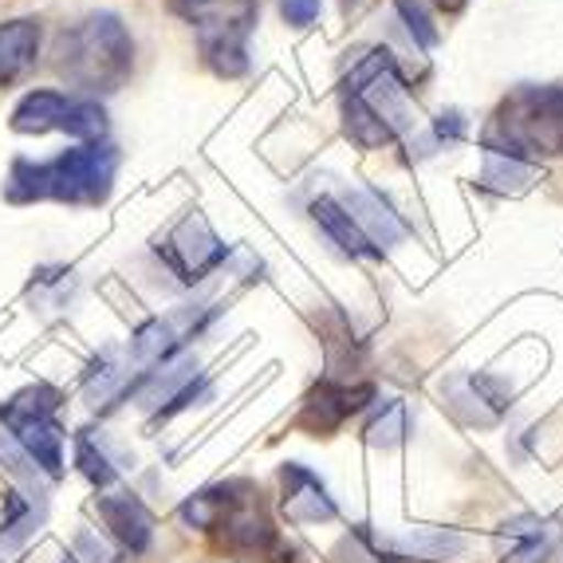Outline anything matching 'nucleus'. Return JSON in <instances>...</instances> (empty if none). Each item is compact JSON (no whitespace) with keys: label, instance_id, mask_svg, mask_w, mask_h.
<instances>
[{"label":"nucleus","instance_id":"nucleus-1","mask_svg":"<svg viewBox=\"0 0 563 563\" xmlns=\"http://www.w3.org/2000/svg\"><path fill=\"white\" fill-rule=\"evenodd\" d=\"M343 126H347V139L358 142L363 151H378L410 131L406 87L386 47L358 56L351 76L343 79Z\"/></svg>","mask_w":563,"mask_h":563},{"label":"nucleus","instance_id":"nucleus-2","mask_svg":"<svg viewBox=\"0 0 563 563\" xmlns=\"http://www.w3.org/2000/svg\"><path fill=\"white\" fill-rule=\"evenodd\" d=\"M181 520L201 532H213L229 555H244V560H264L280 544L273 517L261 500V488L249 481H225V485L189 497L181 505Z\"/></svg>","mask_w":563,"mask_h":563},{"label":"nucleus","instance_id":"nucleus-3","mask_svg":"<svg viewBox=\"0 0 563 563\" xmlns=\"http://www.w3.org/2000/svg\"><path fill=\"white\" fill-rule=\"evenodd\" d=\"M119 154L114 146L87 142L64 151L52 162H16L9 178L12 201H71V206H99L111 194Z\"/></svg>","mask_w":563,"mask_h":563},{"label":"nucleus","instance_id":"nucleus-4","mask_svg":"<svg viewBox=\"0 0 563 563\" xmlns=\"http://www.w3.org/2000/svg\"><path fill=\"white\" fill-rule=\"evenodd\" d=\"M181 20L194 24L198 47L217 76L236 79L249 71V36L256 29V0H169Z\"/></svg>","mask_w":563,"mask_h":563},{"label":"nucleus","instance_id":"nucleus-5","mask_svg":"<svg viewBox=\"0 0 563 563\" xmlns=\"http://www.w3.org/2000/svg\"><path fill=\"white\" fill-rule=\"evenodd\" d=\"M59 71L84 91H114L131 76V36L119 16H91L59 40Z\"/></svg>","mask_w":563,"mask_h":563},{"label":"nucleus","instance_id":"nucleus-6","mask_svg":"<svg viewBox=\"0 0 563 563\" xmlns=\"http://www.w3.org/2000/svg\"><path fill=\"white\" fill-rule=\"evenodd\" d=\"M59 395L52 386H29L0 410V422L9 426L16 445L36 461L47 477L64 473V430L56 422Z\"/></svg>","mask_w":563,"mask_h":563},{"label":"nucleus","instance_id":"nucleus-7","mask_svg":"<svg viewBox=\"0 0 563 563\" xmlns=\"http://www.w3.org/2000/svg\"><path fill=\"white\" fill-rule=\"evenodd\" d=\"M158 253L166 256V264L181 276V280L194 284V280H201L209 268H217V264L225 261V244L217 241L213 229L194 213L158 244Z\"/></svg>","mask_w":563,"mask_h":563},{"label":"nucleus","instance_id":"nucleus-8","mask_svg":"<svg viewBox=\"0 0 563 563\" xmlns=\"http://www.w3.org/2000/svg\"><path fill=\"white\" fill-rule=\"evenodd\" d=\"M375 398V386H343V383H320L316 390L308 395L303 402V413H300V426L311 433H335L339 426L347 422L351 413H358L366 402Z\"/></svg>","mask_w":563,"mask_h":563},{"label":"nucleus","instance_id":"nucleus-9","mask_svg":"<svg viewBox=\"0 0 563 563\" xmlns=\"http://www.w3.org/2000/svg\"><path fill=\"white\" fill-rule=\"evenodd\" d=\"M505 563H548L563 544V520L555 517H517L500 528Z\"/></svg>","mask_w":563,"mask_h":563},{"label":"nucleus","instance_id":"nucleus-10","mask_svg":"<svg viewBox=\"0 0 563 563\" xmlns=\"http://www.w3.org/2000/svg\"><path fill=\"white\" fill-rule=\"evenodd\" d=\"M343 209H347L351 221H355V225L363 229V236L371 244H375L378 253H383V249H390V244L402 241V236H406V225L395 217V209L386 206V201L378 198V194H371V189H355Z\"/></svg>","mask_w":563,"mask_h":563},{"label":"nucleus","instance_id":"nucleus-11","mask_svg":"<svg viewBox=\"0 0 563 563\" xmlns=\"http://www.w3.org/2000/svg\"><path fill=\"white\" fill-rule=\"evenodd\" d=\"M99 517L107 520V528H111L131 552H146V548H151V512H146L142 500H134L131 493L99 497Z\"/></svg>","mask_w":563,"mask_h":563},{"label":"nucleus","instance_id":"nucleus-12","mask_svg":"<svg viewBox=\"0 0 563 563\" xmlns=\"http://www.w3.org/2000/svg\"><path fill=\"white\" fill-rule=\"evenodd\" d=\"M36 47H40L36 20L0 24V87L16 84V79L36 64Z\"/></svg>","mask_w":563,"mask_h":563},{"label":"nucleus","instance_id":"nucleus-13","mask_svg":"<svg viewBox=\"0 0 563 563\" xmlns=\"http://www.w3.org/2000/svg\"><path fill=\"white\" fill-rule=\"evenodd\" d=\"M284 485H288V517L296 520H331L335 505H331L328 488L320 485V477L300 465H284Z\"/></svg>","mask_w":563,"mask_h":563},{"label":"nucleus","instance_id":"nucleus-14","mask_svg":"<svg viewBox=\"0 0 563 563\" xmlns=\"http://www.w3.org/2000/svg\"><path fill=\"white\" fill-rule=\"evenodd\" d=\"M71 107V99L59 91H32L24 95V103L12 111V131L20 134H47L64 126V114Z\"/></svg>","mask_w":563,"mask_h":563},{"label":"nucleus","instance_id":"nucleus-15","mask_svg":"<svg viewBox=\"0 0 563 563\" xmlns=\"http://www.w3.org/2000/svg\"><path fill=\"white\" fill-rule=\"evenodd\" d=\"M311 217L320 221L323 233H328L331 241H335L339 249H343V253H347V256H383V253H378V249H375V244L366 241L363 229H358L355 221H351V213H347V209H343V206H339V201L320 198V201H316V206H311Z\"/></svg>","mask_w":563,"mask_h":563},{"label":"nucleus","instance_id":"nucleus-16","mask_svg":"<svg viewBox=\"0 0 563 563\" xmlns=\"http://www.w3.org/2000/svg\"><path fill=\"white\" fill-rule=\"evenodd\" d=\"M402 552L426 555V560H453V555L465 552V536L445 532V528H422L402 540Z\"/></svg>","mask_w":563,"mask_h":563},{"label":"nucleus","instance_id":"nucleus-17","mask_svg":"<svg viewBox=\"0 0 563 563\" xmlns=\"http://www.w3.org/2000/svg\"><path fill=\"white\" fill-rule=\"evenodd\" d=\"M406 438V406L402 402H386V418L366 426V442L371 445H395Z\"/></svg>","mask_w":563,"mask_h":563},{"label":"nucleus","instance_id":"nucleus-18","mask_svg":"<svg viewBox=\"0 0 563 563\" xmlns=\"http://www.w3.org/2000/svg\"><path fill=\"white\" fill-rule=\"evenodd\" d=\"M398 12H402L406 29H410V36L418 40V44H422V47L438 44V29L430 24V12H426L422 0H398Z\"/></svg>","mask_w":563,"mask_h":563},{"label":"nucleus","instance_id":"nucleus-19","mask_svg":"<svg viewBox=\"0 0 563 563\" xmlns=\"http://www.w3.org/2000/svg\"><path fill=\"white\" fill-rule=\"evenodd\" d=\"M76 461H79V470H84L87 477L95 481V485H111V481H114V465H111V457H107L103 450H95L91 438H79V453H76Z\"/></svg>","mask_w":563,"mask_h":563},{"label":"nucleus","instance_id":"nucleus-20","mask_svg":"<svg viewBox=\"0 0 563 563\" xmlns=\"http://www.w3.org/2000/svg\"><path fill=\"white\" fill-rule=\"evenodd\" d=\"M280 12L288 24H296V29H308L311 20L320 16V0H280Z\"/></svg>","mask_w":563,"mask_h":563},{"label":"nucleus","instance_id":"nucleus-21","mask_svg":"<svg viewBox=\"0 0 563 563\" xmlns=\"http://www.w3.org/2000/svg\"><path fill=\"white\" fill-rule=\"evenodd\" d=\"M76 552H79V555H71V560H79V563H114L111 548H107L103 540H95L91 532H79Z\"/></svg>","mask_w":563,"mask_h":563},{"label":"nucleus","instance_id":"nucleus-22","mask_svg":"<svg viewBox=\"0 0 563 563\" xmlns=\"http://www.w3.org/2000/svg\"><path fill=\"white\" fill-rule=\"evenodd\" d=\"M461 131H465V122H461L457 111H450V114L438 119V134H442V139H461Z\"/></svg>","mask_w":563,"mask_h":563},{"label":"nucleus","instance_id":"nucleus-23","mask_svg":"<svg viewBox=\"0 0 563 563\" xmlns=\"http://www.w3.org/2000/svg\"><path fill=\"white\" fill-rule=\"evenodd\" d=\"M433 4H442L445 12H457L461 4H465V0H433Z\"/></svg>","mask_w":563,"mask_h":563}]
</instances>
